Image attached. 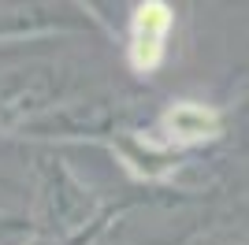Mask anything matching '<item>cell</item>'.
Instances as JSON below:
<instances>
[{"mask_svg":"<svg viewBox=\"0 0 249 245\" xmlns=\"http://www.w3.org/2000/svg\"><path fill=\"white\" fill-rule=\"evenodd\" d=\"M167 34H171V11L167 4H142L134 15V30H130V60L142 71H153L160 56L167 52Z\"/></svg>","mask_w":249,"mask_h":245,"instance_id":"1","label":"cell"}]
</instances>
